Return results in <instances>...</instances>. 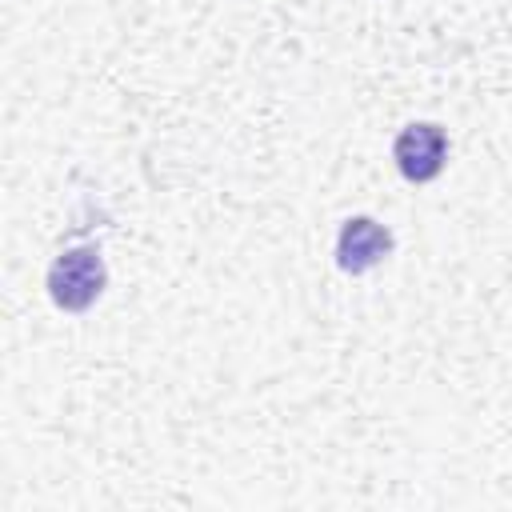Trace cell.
<instances>
[{
	"mask_svg": "<svg viewBox=\"0 0 512 512\" xmlns=\"http://www.w3.org/2000/svg\"><path fill=\"white\" fill-rule=\"evenodd\" d=\"M104 284H108V268H104L100 244H72L48 268V296L64 312L92 308L100 300Z\"/></svg>",
	"mask_w": 512,
	"mask_h": 512,
	"instance_id": "6da1fadb",
	"label": "cell"
},
{
	"mask_svg": "<svg viewBox=\"0 0 512 512\" xmlns=\"http://www.w3.org/2000/svg\"><path fill=\"white\" fill-rule=\"evenodd\" d=\"M392 156H396V168H400L404 180L428 184V180H436V176L444 172V164H448V132H444L440 124H432V120H416V124H408V128L396 136Z\"/></svg>",
	"mask_w": 512,
	"mask_h": 512,
	"instance_id": "7a4b0ae2",
	"label": "cell"
},
{
	"mask_svg": "<svg viewBox=\"0 0 512 512\" xmlns=\"http://www.w3.org/2000/svg\"><path fill=\"white\" fill-rule=\"evenodd\" d=\"M392 252V232L372 216H348L336 240V264L352 276L372 272Z\"/></svg>",
	"mask_w": 512,
	"mask_h": 512,
	"instance_id": "3957f363",
	"label": "cell"
}]
</instances>
